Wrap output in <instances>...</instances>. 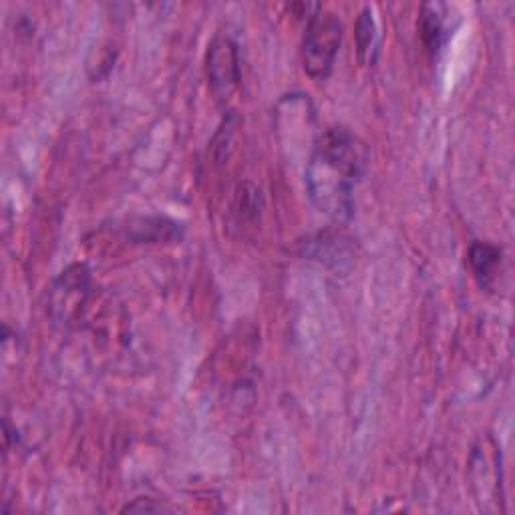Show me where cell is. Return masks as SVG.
Masks as SVG:
<instances>
[{
	"mask_svg": "<svg viewBox=\"0 0 515 515\" xmlns=\"http://www.w3.org/2000/svg\"><path fill=\"white\" fill-rule=\"evenodd\" d=\"M365 143L345 127L322 133L306 165V190L318 212L347 222L355 212V186L365 176Z\"/></svg>",
	"mask_w": 515,
	"mask_h": 515,
	"instance_id": "6da1fadb",
	"label": "cell"
},
{
	"mask_svg": "<svg viewBox=\"0 0 515 515\" xmlns=\"http://www.w3.org/2000/svg\"><path fill=\"white\" fill-rule=\"evenodd\" d=\"M340 41L342 23L334 13L320 11L310 17L302 45V63L314 81H324L332 73Z\"/></svg>",
	"mask_w": 515,
	"mask_h": 515,
	"instance_id": "7a4b0ae2",
	"label": "cell"
},
{
	"mask_svg": "<svg viewBox=\"0 0 515 515\" xmlns=\"http://www.w3.org/2000/svg\"><path fill=\"white\" fill-rule=\"evenodd\" d=\"M208 83L218 103H226L240 83L238 45L230 37H216L206 59Z\"/></svg>",
	"mask_w": 515,
	"mask_h": 515,
	"instance_id": "3957f363",
	"label": "cell"
},
{
	"mask_svg": "<svg viewBox=\"0 0 515 515\" xmlns=\"http://www.w3.org/2000/svg\"><path fill=\"white\" fill-rule=\"evenodd\" d=\"M351 242L353 240L342 234H318L314 240L306 242L304 254L336 272H347L355 258V248Z\"/></svg>",
	"mask_w": 515,
	"mask_h": 515,
	"instance_id": "277c9868",
	"label": "cell"
},
{
	"mask_svg": "<svg viewBox=\"0 0 515 515\" xmlns=\"http://www.w3.org/2000/svg\"><path fill=\"white\" fill-rule=\"evenodd\" d=\"M355 39H357V55H359L361 65H365V67L375 65L379 59V51H381V37H379V29H377L373 11L369 7L363 9V13L357 19Z\"/></svg>",
	"mask_w": 515,
	"mask_h": 515,
	"instance_id": "5b68a950",
	"label": "cell"
},
{
	"mask_svg": "<svg viewBox=\"0 0 515 515\" xmlns=\"http://www.w3.org/2000/svg\"><path fill=\"white\" fill-rule=\"evenodd\" d=\"M441 5H423L421 17H419V35L425 45V49L435 55L447 41V29L445 19L441 15Z\"/></svg>",
	"mask_w": 515,
	"mask_h": 515,
	"instance_id": "8992f818",
	"label": "cell"
},
{
	"mask_svg": "<svg viewBox=\"0 0 515 515\" xmlns=\"http://www.w3.org/2000/svg\"><path fill=\"white\" fill-rule=\"evenodd\" d=\"M499 262H501V250L497 246L475 242L469 248V264L483 286H487L495 278Z\"/></svg>",
	"mask_w": 515,
	"mask_h": 515,
	"instance_id": "52a82bcc",
	"label": "cell"
},
{
	"mask_svg": "<svg viewBox=\"0 0 515 515\" xmlns=\"http://www.w3.org/2000/svg\"><path fill=\"white\" fill-rule=\"evenodd\" d=\"M260 208H262L260 192L254 186H250V184L240 186L238 196H236V214L242 220H252V218L258 216Z\"/></svg>",
	"mask_w": 515,
	"mask_h": 515,
	"instance_id": "ba28073f",
	"label": "cell"
}]
</instances>
